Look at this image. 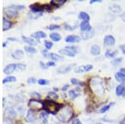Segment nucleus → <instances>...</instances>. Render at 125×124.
<instances>
[{
    "label": "nucleus",
    "mask_w": 125,
    "mask_h": 124,
    "mask_svg": "<svg viewBox=\"0 0 125 124\" xmlns=\"http://www.w3.org/2000/svg\"><path fill=\"white\" fill-rule=\"evenodd\" d=\"M89 86L93 92L96 96H103L104 93V86L103 84V80L98 76L93 77L89 81Z\"/></svg>",
    "instance_id": "1"
},
{
    "label": "nucleus",
    "mask_w": 125,
    "mask_h": 124,
    "mask_svg": "<svg viewBox=\"0 0 125 124\" xmlns=\"http://www.w3.org/2000/svg\"><path fill=\"white\" fill-rule=\"evenodd\" d=\"M58 119L62 123H68L73 117V110L69 106H63L57 114Z\"/></svg>",
    "instance_id": "2"
},
{
    "label": "nucleus",
    "mask_w": 125,
    "mask_h": 124,
    "mask_svg": "<svg viewBox=\"0 0 125 124\" xmlns=\"http://www.w3.org/2000/svg\"><path fill=\"white\" fill-rule=\"evenodd\" d=\"M63 107V105L59 104L52 100H45L43 101V109L48 113H51L53 115H57L60 109Z\"/></svg>",
    "instance_id": "3"
},
{
    "label": "nucleus",
    "mask_w": 125,
    "mask_h": 124,
    "mask_svg": "<svg viewBox=\"0 0 125 124\" xmlns=\"http://www.w3.org/2000/svg\"><path fill=\"white\" fill-rule=\"evenodd\" d=\"M29 107L30 109L33 111H39L40 109H43V101L39 100V99H32L29 102Z\"/></svg>",
    "instance_id": "4"
},
{
    "label": "nucleus",
    "mask_w": 125,
    "mask_h": 124,
    "mask_svg": "<svg viewBox=\"0 0 125 124\" xmlns=\"http://www.w3.org/2000/svg\"><path fill=\"white\" fill-rule=\"evenodd\" d=\"M17 113H16V111L13 107H7L5 109V111H4V120L5 119H9V120H11V119H13L14 117H16Z\"/></svg>",
    "instance_id": "5"
},
{
    "label": "nucleus",
    "mask_w": 125,
    "mask_h": 124,
    "mask_svg": "<svg viewBox=\"0 0 125 124\" xmlns=\"http://www.w3.org/2000/svg\"><path fill=\"white\" fill-rule=\"evenodd\" d=\"M94 66L93 65H86V66H80L78 67H76L74 69V71L76 73H83V72H88L93 70Z\"/></svg>",
    "instance_id": "6"
},
{
    "label": "nucleus",
    "mask_w": 125,
    "mask_h": 124,
    "mask_svg": "<svg viewBox=\"0 0 125 124\" xmlns=\"http://www.w3.org/2000/svg\"><path fill=\"white\" fill-rule=\"evenodd\" d=\"M104 44L106 47H111L115 44V39L113 35H106L104 40Z\"/></svg>",
    "instance_id": "7"
},
{
    "label": "nucleus",
    "mask_w": 125,
    "mask_h": 124,
    "mask_svg": "<svg viewBox=\"0 0 125 124\" xmlns=\"http://www.w3.org/2000/svg\"><path fill=\"white\" fill-rule=\"evenodd\" d=\"M75 66H76L75 64H71V65H68V66H61L57 70V72L59 73V74H67V73L71 71L73 67H74Z\"/></svg>",
    "instance_id": "8"
},
{
    "label": "nucleus",
    "mask_w": 125,
    "mask_h": 124,
    "mask_svg": "<svg viewBox=\"0 0 125 124\" xmlns=\"http://www.w3.org/2000/svg\"><path fill=\"white\" fill-rule=\"evenodd\" d=\"M3 12H4L5 14L7 15L9 18H10V19L16 18V17H18V15H19V14H18V11H16V10L11 9V8H9V7L5 8V9H3Z\"/></svg>",
    "instance_id": "9"
},
{
    "label": "nucleus",
    "mask_w": 125,
    "mask_h": 124,
    "mask_svg": "<svg viewBox=\"0 0 125 124\" xmlns=\"http://www.w3.org/2000/svg\"><path fill=\"white\" fill-rule=\"evenodd\" d=\"M36 119V113L33 110L29 109L27 111V114H26L25 120L27 123H33Z\"/></svg>",
    "instance_id": "10"
},
{
    "label": "nucleus",
    "mask_w": 125,
    "mask_h": 124,
    "mask_svg": "<svg viewBox=\"0 0 125 124\" xmlns=\"http://www.w3.org/2000/svg\"><path fill=\"white\" fill-rule=\"evenodd\" d=\"M17 69V64H9L5 66L3 73L5 75H11L13 71H15Z\"/></svg>",
    "instance_id": "11"
},
{
    "label": "nucleus",
    "mask_w": 125,
    "mask_h": 124,
    "mask_svg": "<svg viewBox=\"0 0 125 124\" xmlns=\"http://www.w3.org/2000/svg\"><path fill=\"white\" fill-rule=\"evenodd\" d=\"M80 41H81V38L78 35H74V34L68 35L65 38V42L67 43H78Z\"/></svg>",
    "instance_id": "12"
},
{
    "label": "nucleus",
    "mask_w": 125,
    "mask_h": 124,
    "mask_svg": "<svg viewBox=\"0 0 125 124\" xmlns=\"http://www.w3.org/2000/svg\"><path fill=\"white\" fill-rule=\"evenodd\" d=\"M80 29H81V32H88V31H91L93 29H92V26L90 25L89 22L82 21L81 24H80Z\"/></svg>",
    "instance_id": "13"
},
{
    "label": "nucleus",
    "mask_w": 125,
    "mask_h": 124,
    "mask_svg": "<svg viewBox=\"0 0 125 124\" xmlns=\"http://www.w3.org/2000/svg\"><path fill=\"white\" fill-rule=\"evenodd\" d=\"M90 53H91L92 55L94 56H98L101 53V48L99 47V45L98 44H93L90 49Z\"/></svg>",
    "instance_id": "14"
},
{
    "label": "nucleus",
    "mask_w": 125,
    "mask_h": 124,
    "mask_svg": "<svg viewBox=\"0 0 125 124\" xmlns=\"http://www.w3.org/2000/svg\"><path fill=\"white\" fill-rule=\"evenodd\" d=\"M23 55H24V54L22 50H16L12 53V57L17 60H21V59H23Z\"/></svg>",
    "instance_id": "15"
},
{
    "label": "nucleus",
    "mask_w": 125,
    "mask_h": 124,
    "mask_svg": "<svg viewBox=\"0 0 125 124\" xmlns=\"http://www.w3.org/2000/svg\"><path fill=\"white\" fill-rule=\"evenodd\" d=\"M13 25V23L9 20H8L6 18H3V31H7L9 30L10 28Z\"/></svg>",
    "instance_id": "16"
},
{
    "label": "nucleus",
    "mask_w": 125,
    "mask_h": 124,
    "mask_svg": "<svg viewBox=\"0 0 125 124\" xmlns=\"http://www.w3.org/2000/svg\"><path fill=\"white\" fill-rule=\"evenodd\" d=\"M94 35V30H91V31H88V32H82L81 33V37L83 40H87L91 39L93 36Z\"/></svg>",
    "instance_id": "17"
},
{
    "label": "nucleus",
    "mask_w": 125,
    "mask_h": 124,
    "mask_svg": "<svg viewBox=\"0 0 125 124\" xmlns=\"http://www.w3.org/2000/svg\"><path fill=\"white\" fill-rule=\"evenodd\" d=\"M115 79L117 80V81H118L119 83H121L122 85L125 84V75L122 74L121 72H117L115 74Z\"/></svg>",
    "instance_id": "18"
},
{
    "label": "nucleus",
    "mask_w": 125,
    "mask_h": 124,
    "mask_svg": "<svg viewBox=\"0 0 125 124\" xmlns=\"http://www.w3.org/2000/svg\"><path fill=\"white\" fill-rule=\"evenodd\" d=\"M59 53L61 55H62L69 56V57H74V56H75V54H74V53H73L72 51H70L69 50H68V49H66V48L59 50Z\"/></svg>",
    "instance_id": "19"
},
{
    "label": "nucleus",
    "mask_w": 125,
    "mask_h": 124,
    "mask_svg": "<svg viewBox=\"0 0 125 124\" xmlns=\"http://www.w3.org/2000/svg\"><path fill=\"white\" fill-rule=\"evenodd\" d=\"M66 3V0H52L51 2H50V4H51L53 7L54 8H59L60 6H62V5H63L64 3Z\"/></svg>",
    "instance_id": "20"
},
{
    "label": "nucleus",
    "mask_w": 125,
    "mask_h": 124,
    "mask_svg": "<svg viewBox=\"0 0 125 124\" xmlns=\"http://www.w3.org/2000/svg\"><path fill=\"white\" fill-rule=\"evenodd\" d=\"M22 40H23L25 43L29 44V46H33V45H36V44H37V42L32 38L26 37V36H22Z\"/></svg>",
    "instance_id": "21"
},
{
    "label": "nucleus",
    "mask_w": 125,
    "mask_h": 124,
    "mask_svg": "<svg viewBox=\"0 0 125 124\" xmlns=\"http://www.w3.org/2000/svg\"><path fill=\"white\" fill-rule=\"evenodd\" d=\"M32 37L33 38H35L36 40H39V39H43V38H46L47 35L46 34L44 33L43 31H37L35 33H33L32 34Z\"/></svg>",
    "instance_id": "22"
},
{
    "label": "nucleus",
    "mask_w": 125,
    "mask_h": 124,
    "mask_svg": "<svg viewBox=\"0 0 125 124\" xmlns=\"http://www.w3.org/2000/svg\"><path fill=\"white\" fill-rule=\"evenodd\" d=\"M109 10L114 14H118L121 12V7L117 3H114V4L109 6Z\"/></svg>",
    "instance_id": "23"
},
{
    "label": "nucleus",
    "mask_w": 125,
    "mask_h": 124,
    "mask_svg": "<svg viewBox=\"0 0 125 124\" xmlns=\"http://www.w3.org/2000/svg\"><path fill=\"white\" fill-rule=\"evenodd\" d=\"M78 19H83V21L89 22L90 16L88 13H86V12H80L79 14H78Z\"/></svg>",
    "instance_id": "24"
},
{
    "label": "nucleus",
    "mask_w": 125,
    "mask_h": 124,
    "mask_svg": "<svg viewBox=\"0 0 125 124\" xmlns=\"http://www.w3.org/2000/svg\"><path fill=\"white\" fill-rule=\"evenodd\" d=\"M116 95L118 96H123L124 94V92L125 91V86L124 85H119V86H118L116 87Z\"/></svg>",
    "instance_id": "25"
},
{
    "label": "nucleus",
    "mask_w": 125,
    "mask_h": 124,
    "mask_svg": "<svg viewBox=\"0 0 125 124\" xmlns=\"http://www.w3.org/2000/svg\"><path fill=\"white\" fill-rule=\"evenodd\" d=\"M118 54V50H108L105 53V56L107 58H114L116 56V55Z\"/></svg>",
    "instance_id": "26"
},
{
    "label": "nucleus",
    "mask_w": 125,
    "mask_h": 124,
    "mask_svg": "<svg viewBox=\"0 0 125 124\" xmlns=\"http://www.w3.org/2000/svg\"><path fill=\"white\" fill-rule=\"evenodd\" d=\"M49 37L50 39H51L54 42H58V41H60L61 40V34H58V33H52V34H50V35H49Z\"/></svg>",
    "instance_id": "27"
},
{
    "label": "nucleus",
    "mask_w": 125,
    "mask_h": 124,
    "mask_svg": "<svg viewBox=\"0 0 125 124\" xmlns=\"http://www.w3.org/2000/svg\"><path fill=\"white\" fill-rule=\"evenodd\" d=\"M48 57L51 59L52 60H53V61H58V60H62V56L59 55H57L55 54V53H50L49 55H48Z\"/></svg>",
    "instance_id": "28"
},
{
    "label": "nucleus",
    "mask_w": 125,
    "mask_h": 124,
    "mask_svg": "<svg viewBox=\"0 0 125 124\" xmlns=\"http://www.w3.org/2000/svg\"><path fill=\"white\" fill-rule=\"evenodd\" d=\"M16 77L13 76H8L6 78L3 80V84H6V83H10V82H15L16 81Z\"/></svg>",
    "instance_id": "29"
},
{
    "label": "nucleus",
    "mask_w": 125,
    "mask_h": 124,
    "mask_svg": "<svg viewBox=\"0 0 125 124\" xmlns=\"http://www.w3.org/2000/svg\"><path fill=\"white\" fill-rule=\"evenodd\" d=\"M40 118L42 119V122L43 123H48V113L47 111H42L40 113Z\"/></svg>",
    "instance_id": "30"
},
{
    "label": "nucleus",
    "mask_w": 125,
    "mask_h": 124,
    "mask_svg": "<svg viewBox=\"0 0 125 124\" xmlns=\"http://www.w3.org/2000/svg\"><path fill=\"white\" fill-rule=\"evenodd\" d=\"M68 95H69V97L71 100H74V99L77 98L78 96H79V94L77 92L76 90H70L69 92H68Z\"/></svg>",
    "instance_id": "31"
},
{
    "label": "nucleus",
    "mask_w": 125,
    "mask_h": 124,
    "mask_svg": "<svg viewBox=\"0 0 125 124\" xmlns=\"http://www.w3.org/2000/svg\"><path fill=\"white\" fill-rule=\"evenodd\" d=\"M114 102H112V103H110V104H108V105H106V106H104V107H103L101 109L98 111V112L99 113H105L106 111H108V110H109L111 108V107H112L113 105H114Z\"/></svg>",
    "instance_id": "32"
},
{
    "label": "nucleus",
    "mask_w": 125,
    "mask_h": 124,
    "mask_svg": "<svg viewBox=\"0 0 125 124\" xmlns=\"http://www.w3.org/2000/svg\"><path fill=\"white\" fill-rule=\"evenodd\" d=\"M65 48H66V49H68V50H69L70 51H72L73 53H74V54H76V53H79V51H80L79 48L77 47V46H75V45L66 46Z\"/></svg>",
    "instance_id": "33"
},
{
    "label": "nucleus",
    "mask_w": 125,
    "mask_h": 124,
    "mask_svg": "<svg viewBox=\"0 0 125 124\" xmlns=\"http://www.w3.org/2000/svg\"><path fill=\"white\" fill-rule=\"evenodd\" d=\"M71 83L73 85H77V86H83L84 85H85V84H84V82L78 81V80H77V79H75V78H72L71 79Z\"/></svg>",
    "instance_id": "34"
},
{
    "label": "nucleus",
    "mask_w": 125,
    "mask_h": 124,
    "mask_svg": "<svg viewBox=\"0 0 125 124\" xmlns=\"http://www.w3.org/2000/svg\"><path fill=\"white\" fill-rule=\"evenodd\" d=\"M24 50L28 53H30V54H35V53L37 52V50L34 47H33V46H25Z\"/></svg>",
    "instance_id": "35"
},
{
    "label": "nucleus",
    "mask_w": 125,
    "mask_h": 124,
    "mask_svg": "<svg viewBox=\"0 0 125 124\" xmlns=\"http://www.w3.org/2000/svg\"><path fill=\"white\" fill-rule=\"evenodd\" d=\"M122 61H123V58L118 57V58H117V59H115V60H113L112 65H113V66H119L121 63H122Z\"/></svg>",
    "instance_id": "36"
},
{
    "label": "nucleus",
    "mask_w": 125,
    "mask_h": 124,
    "mask_svg": "<svg viewBox=\"0 0 125 124\" xmlns=\"http://www.w3.org/2000/svg\"><path fill=\"white\" fill-rule=\"evenodd\" d=\"M9 8H11V9L16 10V11H18V10H20V9H25V6L24 5H16V4H12L11 6H9Z\"/></svg>",
    "instance_id": "37"
},
{
    "label": "nucleus",
    "mask_w": 125,
    "mask_h": 124,
    "mask_svg": "<svg viewBox=\"0 0 125 124\" xmlns=\"http://www.w3.org/2000/svg\"><path fill=\"white\" fill-rule=\"evenodd\" d=\"M53 44L52 41H49V40H45V41H44V46H45L47 50H50V49L53 47Z\"/></svg>",
    "instance_id": "38"
},
{
    "label": "nucleus",
    "mask_w": 125,
    "mask_h": 124,
    "mask_svg": "<svg viewBox=\"0 0 125 124\" xmlns=\"http://www.w3.org/2000/svg\"><path fill=\"white\" fill-rule=\"evenodd\" d=\"M77 26H78V23L77 24H75V25H73V26H71V25H68V24L67 23H65L64 24V27H65V29H67V30H74L77 28Z\"/></svg>",
    "instance_id": "39"
},
{
    "label": "nucleus",
    "mask_w": 125,
    "mask_h": 124,
    "mask_svg": "<svg viewBox=\"0 0 125 124\" xmlns=\"http://www.w3.org/2000/svg\"><path fill=\"white\" fill-rule=\"evenodd\" d=\"M25 69H26L25 64H23V63H18L17 64V69H16V70H20V71H22V70H24Z\"/></svg>",
    "instance_id": "40"
},
{
    "label": "nucleus",
    "mask_w": 125,
    "mask_h": 124,
    "mask_svg": "<svg viewBox=\"0 0 125 124\" xmlns=\"http://www.w3.org/2000/svg\"><path fill=\"white\" fill-rule=\"evenodd\" d=\"M38 84L40 85V86H46V85L49 84V81L46 80V79H39L38 81Z\"/></svg>",
    "instance_id": "41"
},
{
    "label": "nucleus",
    "mask_w": 125,
    "mask_h": 124,
    "mask_svg": "<svg viewBox=\"0 0 125 124\" xmlns=\"http://www.w3.org/2000/svg\"><path fill=\"white\" fill-rule=\"evenodd\" d=\"M46 29H49V30L60 29V25H58V24H51V25L48 26Z\"/></svg>",
    "instance_id": "42"
},
{
    "label": "nucleus",
    "mask_w": 125,
    "mask_h": 124,
    "mask_svg": "<svg viewBox=\"0 0 125 124\" xmlns=\"http://www.w3.org/2000/svg\"><path fill=\"white\" fill-rule=\"evenodd\" d=\"M42 14H43V13H31L29 14V17L31 19H38L40 16H42Z\"/></svg>",
    "instance_id": "43"
},
{
    "label": "nucleus",
    "mask_w": 125,
    "mask_h": 124,
    "mask_svg": "<svg viewBox=\"0 0 125 124\" xmlns=\"http://www.w3.org/2000/svg\"><path fill=\"white\" fill-rule=\"evenodd\" d=\"M30 96L33 97V99H40L41 98V95L39 94L37 91H33V92L30 93Z\"/></svg>",
    "instance_id": "44"
},
{
    "label": "nucleus",
    "mask_w": 125,
    "mask_h": 124,
    "mask_svg": "<svg viewBox=\"0 0 125 124\" xmlns=\"http://www.w3.org/2000/svg\"><path fill=\"white\" fill-rule=\"evenodd\" d=\"M48 98H53V99H58V96L56 94L54 91H50L48 94Z\"/></svg>",
    "instance_id": "45"
},
{
    "label": "nucleus",
    "mask_w": 125,
    "mask_h": 124,
    "mask_svg": "<svg viewBox=\"0 0 125 124\" xmlns=\"http://www.w3.org/2000/svg\"><path fill=\"white\" fill-rule=\"evenodd\" d=\"M37 82V80H36L34 77H29L28 79V83H30V84H34V83Z\"/></svg>",
    "instance_id": "46"
},
{
    "label": "nucleus",
    "mask_w": 125,
    "mask_h": 124,
    "mask_svg": "<svg viewBox=\"0 0 125 124\" xmlns=\"http://www.w3.org/2000/svg\"><path fill=\"white\" fill-rule=\"evenodd\" d=\"M39 66L42 69H44V70H47L48 69V66L47 64H45L43 61H39Z\"/></svg>",
    "instance_id": "47"
},
{
    "label": "nucleus",
    "mask_w": 125,
    "mask_h": 124,
    "mask_svg": "<svg viewBox=\"0 0 125 124\" xmlns=\"http://www.w3.org/2000/svg\"><path fill=\"white\" fill-rule=\"evenodd\" d=\"M18 111L20 112V114H22L23 115V112H24V107H19V108H18Z\"/></svg>",
    "instance_id": "48"
},
{
    "label": "nucleus",
    "mask_w": 125,
    "mask_h": 124,
    "mask_svg": "<svg viewBox=\"0 0 125 124\" xmlns=\"http://www.w3.org/2000/svg\"><path fill=\"white\" fill-rule=\"evenodd\" d=\"M71 124H82L81 121H80L79 119H75L73 122H72Z\"/></svg>",
    "instance_id": "49"
},
{
    "label": "nucleus",
    "mask_w": 125,
    "mask_h": 124,
    "mask_svg": "<svg viewBox=\"0 0 125 124\" xmlns=\"http://www.w3.org/2000/svg\"><path fill=\"white\" fill-rule=\"evenodd\" d=\"M42 54H43V55H44V57H48V55H49L47 53V50H42Z\"/></svg>",
    "instance_id": "50"
},
{
    "label": "nucleus",
    "mask_w": 125,
    "mask_h": 124,
    "mask_svg": "<svg viewBox=\"0 0 125 124\" xmlns=\"http://www.w3.org/2000/svg\"><path fill=\"white\" fill-rule=\"evenodd\" d=\"M47 66H55V62H53V61H48L47 63Z\"/></svg>",
    "instance_id": "51"
},
{
    "label": "nucleus",
    "mask_w": 125,
    "mask_h": 124,
    "mask_svg": "<svg viewBox=\"0 0 125 124\" xmlns=\"http://www.w3.org/2000/svg\"><path fill=\"white\" fill-rule=\"evenodd\" d=\"M120 49H121V50H122L123 54L125 55V44H122V45L120 46Z\"/></svg>",
    "instance_id": "52"
},
{
    "label": "nucleus",
    "mask_w": 125,
    "mask_h": 124,
    "mask_svg": "<svg viewBox=\"0 0 125 124\" xmlns=\"http://www.w3.org/2000/svg\"><path fill=\"white\" fill-rule=\"evenodd\" d=\"M68 88H69V85H68V84H67V85H65V86H62V90L63 91H66L68 90Z\"/></svg>",
    "instance_id": "53"
},
{
    "label": "nucleus",
    "mask_w": 125,
    "mask_h": 124,
    "mask_svg": "<svg viewBox=\"0 0 125 124\" xmlns=\"http://www.w3.org/2000/svg\"><path fill=\"white\" fill-rule=\"evenodd\" d=\"M120 17H121V19H122L123 21L125 23V12H124V13L120 15Z\"/></svg>",
    "instance_id": "54"
},
{
    "label": "nucleus",
    "mask_w": 125,
    "mask_h": 124,
    "mask_svg": "<svg viewBox=\"0 0 125 124\" xmlns=\"http://www.w3.org/2000/svg\"><path fill=\"white\" fill-rule=\"evenodd\" d=\"M101 2H102V0H92V1H90V3L93 4V3H101Z\"/></svg>",
    "instance_id": "55"
},
{
    "label": "nucleus",
    "mask_w": 125,
    "mask_h": 124,
    "mask_svg": "<svg viewBox=\"0 0 125 124\" xmlns=\"http://www.w3.org/2000/svg\"><path fill=\"white\" fill-rule=\"evenodd\" d=\"M8 40H10V41H13V42L18 41V40H17V39H15V38H11V37L8 38Z\"/></svg>",
    "instance_id": "56"
},
{
    "label": "nucleus",
    "mask_w": 125,
    "mask_h": 124,
    "mask_svg": "<svg viewBox=\"0 0 125 124\" xmlns=\"http://www.w3.org/2000/svg\"><path fill=\"white\" fill-rule=\"evenodd\" d=\"M119 72H121L122 74L125 75V68H121L120 70H119Z\"/></svg>",
    "instance_id": "57"
},
{
    "label": "nucleus",
    "mask_w": 125,
    "mask_h": 124,
    "mask_svg": "<svg viewBox=\"0 0 125 124\" xmlns=\"http://www.w3.org/2000/svg\"><path fill=\"white\" fill-rule=\"evenodd\" d=\"M6 45H7V43H6V42H4V43H3V48L6 47Z\"/></svg>",
    "instance_id": "58"
},
{
    "label": "nucleus",
    "mask_w": 125,
    "mask_h": 124,
    "mask_svg": "<svg viewBox=\"0 0 125 124\" xmlns=\"http://www.w3.org/2000/svg\"><path fill=\"white\" fill-rule=\"evenodd\" d=\"M122 124H125V117H124V119L122 121Z\"/></svg>",
    "instance_id": "59"
},
{
    "label": "nucleus",
    "mask_w": 125,
    "mask_h": 124,
    "mask_svg": "<svg viewBox=\"0 0 125 124\" xmlns=\"http://www.w3.org/2000/svg\"><path fill=\"white\" fill-rule=\"evenodd\" d=\"M53 90H54V91H58V89L57 88V87H53Z\"/></svg>",
    "instance_id": "60"
},
{
    "label": "nucleus",
    "mask_w": 125,
    "mask_h": 124,
    "mask_svg": "<svg viewBox=\"0 0 125 124\" xmlns=\"http://www.w3.org/2000/svg\"><path fill=\"white\" fill-rule=\"evenodd\" d=\"M123 96H124V97H125V91H124V94H123Z\"/></svg>",
    "instance_id": "61"
},
{
    "label": "nucleus",
    "mask_w": 125,
    "mask_h": 124,
    "mask_svg": "<svg viewBox=\"0 0 125 124\" xmlns=\"http://www.w3.org/2000/svg\"><path fill=\"white\" fill-rule=\"evenodd\" d=\"M95 124H101V123H95Z\"/></svg>",
    "instance_id": "62"
}]
</instances>
